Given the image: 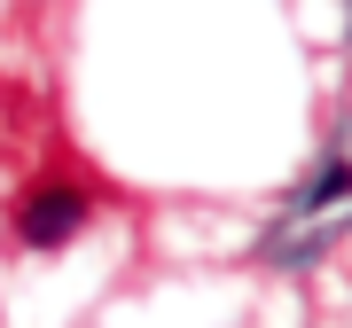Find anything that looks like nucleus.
Returning a JSON list of instances; mask_svg holds the SVG:
<instances>
[{"label": "nucleus", "mask_w": 352, "mask_h": 328, "mask_svg": "<svg viewBox=\"0 0 352 328\" xmlns=\"http://www.w3.org/2000/svg\"><path fill=\"white\" fill-rule=\"evenodd\" d=\"M87 219H94V188H78L63 172L16 188V203H8V235L24 242V250H71Z\"/></svg>", "instance_id": "obj_1"}, {"label": "nucleus", "mask_w": 352, "mask_h": 328, "mask_svg": "<svg viewBox=\"0 0 352 328\" xmlns=\"http://www.w3.org/2000/svg\"><path fill=\"white\" fill-rule=\"evenodd\" d=\"M352 196V156L344 164H329V172L314 180V196H305V211H329V203H344Z\"/></svg>", "instance_id": "obj_2"}]
</instances>
